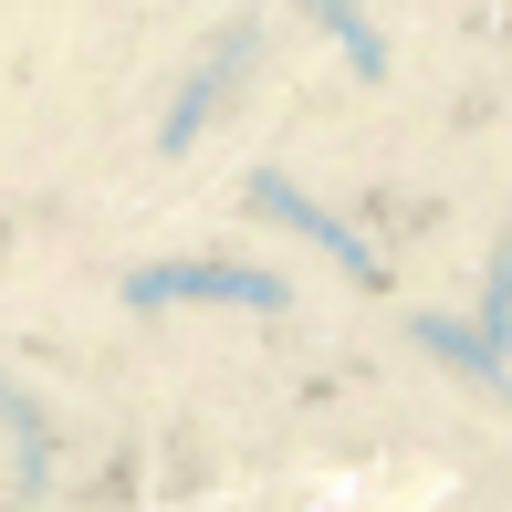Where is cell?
<instances>
[{
  "mask_svg": "<svg viewBox=\"0 0 512 512\" xmlns=\"http://www.w3.org/2000/svg\"><path fill=\"white\" fill-rule=\"evenodd\" d=\"M251 53H262V32H251V21H230V32H220V42H209V63H199V74H189V95H178V105H168V126H157V147H189V136H199V115H209V105H220V84H230V74H241V63H251Z\"/></svg>",
  "mask_w": 512,
  "mask_h": 512,
  "instance_id": "obj_3",
  "label": "cell"
},
{
  "mask_svg": "<svg viewBox=\"0 0 512 512\" xmlns=\"http://www.w3.org/2000/svg\"><path fill=\"white\" fill-rule=\"evenodd\" d=\"M471 335H492V345H512V241H502L492 283H481V324H471Z\"/></svg>",
  "mask_w": 512,
  "mask_h": 512,
  "instance_id": "obj_5",
  "label": "cell"
},
{
  "mask_svg": "<svg viewBox=\"0 0 512 512\" xmlns=\"http://www.w3.org/2000/svg\"><path fill=\"white\" fill-rule=\"evenodd\" d=\"M251 209H262V220H283V230H304V241H324V251H335V262H345V272H356V283H377V251H366L356 230L335 220V209H314V199L293 189L283 168H251Z\"/></svg>",
  "mask_w": 512,
  "mask_h": 512,
  "instance_id": "obj_2",
  "label": "cell"
},
{
  "mask_svg": "<svg viewBox=\"0 0 512 512\" xmlns=\"http://www.w3.org/2000/svg\"><path fill=\"white\" fill-rule=\"evenodd\" d=\"M126 304H136V314H157V304H241V314H283L293 283H283V272H262V262H157V272H136V283H126Z\"/></svg>",
  "mask_w": 512,
  "mask_h": 512,
  "instance_id": "obj_1",
  "label": "cell"
},
{
  "mask_svg": "<svg viewBox=\"0 0 512 512\" xmlns=\"http://www.w3.org/2000/svg\"><path fill=\"white\" fill-rule=\"evenodd\" d=\"M304 11H314L324 32H335V42H345V63H356V84H377V74H387V42L366 32V11H356V0H304Z\"/></svg>",
  "mask_w": 512,
  "mask_h": 512,
  "instance_id": "obj_4",
  "label": "cell"
}]
</instances>
